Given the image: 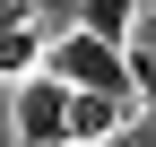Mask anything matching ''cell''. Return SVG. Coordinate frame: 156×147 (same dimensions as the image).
Returning a JSON list of instances; mask_svg holds the SVG:
<instances>
[{
    "label": "cell",
    "instance_id": "obj_1",
    "mask_svg": "<svg viewBox=\"0 0 156 147\" xmlns=\"http://www.w3.org/2000/svg\"><path fill=\"white\" fill-rule=\"evenodd\" d=\"M44 69L61 87H78V95H122L130 104V52L104 43V35H87V26H69L61 43H44Z\"/></svg>",
    "mask_w": 156,
    "mask_h": 147
},
{
    "label": "cell",
    "instance_id": "obj_2",
    "mask_svg": "<svg viewBox=\"0 0 156 147\" xmlns=\"http://www.w3.org/2000/svg\"><path fill=\"white\" fill-rule=\"evenodd\" d=\"M17 147H69V87L52 69L17 78Z\"/></svg>",
    "mask_w": 156,
    "mask_h": 147
},
{
    "label": "cell",
    "instance_id": "obj_3",
    "mask_svg": "<svg viewBox=\"0 0 156 147\" xmlns=\"http://www.w3.org/2000/svg\"><path fill=\"white\" fill-rule=\"evenodd\" d=\"M122 121H130V104H122V95H78V87H69V147L113 138Z\"/></svg>",
    "mask_w": 156,
    "mask_h": 147
},
{
    "label": "cell",
    "instance_id": "obj_4",
    "mask_svg": "<svg viewBox=\"0 0 156 147\" xmlns=\"http://www.w3.org/2000/svg\"><path fill=\"white\" fill-rule=\"evenodd\" d=\"M78 9V26L87 35H104V43H130V17H139V0H69Z\"/></svg>",
    "mask_w": 156,
    "mask_h": 147
},
{
    "label": "cell",
    "instance_id": "obj_5",
    "mask_svg": "<svg viewBox=\"0 0 156 147\" xmlns=\"http://www.w3.org/2000/svg\"><path fill=\"white\" fill-rule=\"evenodd\" d=\"M122 52H130V95L156 113V43H122Z\"/></svg>",
    "mask_w": 156,
    "mask_h": 147
},
{
    "label": "cell",
    "instance_id": "obj_6",
    "mask_svg": "<svg viewBox=\"0 0 156 147\" xmlns=\"http://www.w3.org/2000/svg\"><path fill=\"white\" fill-rule=\"evenodd\" d=\"M61 9H69V0H61Z\"/></svg>",
    "mask_w": 156,
    "mask_h": 147
}]
</instances>
